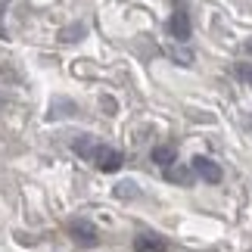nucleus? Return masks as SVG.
<instances>
[{"mask_svg": "<svg viewBox=\"0 0 252 252\" xmlns=\"http://www.w3.org/2000/svg\"><path fill=\"white\" fill-rule=\"evenodd\" d=\"M69 234H72L75 243H81V246H96V243H100L96 227L91 224V221H84V218H72L69 221Z\"/></svg>", "mask_w": 252, "mask_h": 252, "instance_id": "nucleus-1", "label": "nucleus"}, {"mask_svg": "<svg viewBox=\"0 0 252 252\" xmlns=\"http://www.w3.org/2000/svg\"><path fill=\"white\" fill-rule=\"evenodd\" d=\"M91 162H96V168H100V171H119L125 159H122V153L112 150V147H96Z\"/></svg>", "mask_w": 252, "mask_h": 252, "instance_id": "nucleus-2", "label": "nucleus"}, {"mask_svg": "<svg viewBox=\"0 0 252 252\" xmlns=\"http://www.w3.org/2000/svg\"><path fill=\"white\" fill-rule=\"evenodd\" d=\"M190 168H193V174H199V178L209 181V184H218V181H221V168H218L212 159H206V156H196Z\"/></svg>", "mask_w": 252, "mask_h": 252, "instance_id": "nucleus-3", "label": "nucleus"}, {"mask_svg": "<svg viewBox=\"0 0 252 252\" xmlns=\"http://www.w3.org/2000/svg\"><path fill=\"white\" fill-rule=\"evenodd\" d=\"M168 32H171L174 41H187V37H190V19H187V13H184V9L171 13V19H168Z\"/></svg>", "mask_w": 252, "mask_h": 252, "instance_id": "nucleus-4", "label": "nucleus"}, {"mask_svg": "<svg viewBox=\"0 0 252 252\" xmlns=\"http://www.w3.org/2000/svg\"><path fill=\"white\" fill-rule=\"evenodd\" d=\"M134 249L137 252H165V240L156 237V234H140L134 240Z\"/></svg>", "mask_w": 252, "mask_h": 252, "instance_id": "nucleus-5", "label": "nucleus"}, {"mask_svg": "<svg viewBox=\"0 0 252 252\" xmlns=\"http://www.w3.org/2000/svg\"><path fill=\"white\" fill-rule=\"evenodd\" d=\"M174 159H178V153H174V147H168V143H162V147L153 150V162H156V165H162V168H171Z\"/></svg>", "mask_w": 252, "mask_h": 252, "instance_id": "nucleus-6", "label": "nucleus"}, {"mask_svg": "<svg viewBox=\"0 0 252 252\" xmlns=\"http://www.w3.org/2000/svg\"><path fill=\"white\" fill-rule=\"evenodd\" d=\"M165 178H168L171 184H190V181H193V168L181 165V162H174L171 168H165Z\"/></svg>", "mask_w": 252, "mask_h": 252, "instance_id": "nucleus-7", "label": "nucleus"}, {"mask_svg": "<svg viewBox=\"0 0 252 252\" xmlns=\"http://www.w3.org/2000/svg\"><path fill=\"white\" fill-rule=\"evenodd\" d=\"M96 147H100V143H94V137H84V134H81V137H75V143H72V150L78 153V156H84V159H91Z\"/></svg>", "mask_w": 252, "mask_h": 252, "instance_id": "nucleus-8", "label": "nucleus"}, {"mask_svg": "<svg viewBox=\"0 0 252 252\" xmlns=\"http://www.w3.org/2000/svg\"><path fill=\"white\" fill-rule=\"evenodd\" d=\"M60 37H63V41H65V44H72V41H78V37H84V25L78 22V25H69V28H63V32H60Z\"/></svg>", "mask_w": 252, "mask_h": 252, "instance_id": "nucleus-9", "label": "nucleus"}, {"mask_svg": "<svg viewBox=\"0 0 252 252\" xmlns=\"http://www.w3.org/2000/svg\"><path fill=\"white\" fill-rule=\"evenodd\" d=\"M115 196H122V199H128V196H137V187H134L131 181H125V184H119V187H115Z\"/></svg>", "mask_w": 252, "mask_h": 252, "instance_id": "nucleus-10", "label": "nucleus"}, {"mask_svg": "<svg viewBox=\"0 0 252 252\" xmlns=\"http://www.w3.org/2000/svg\"><path fill=\"white\" fill-rule=\"evenodd\" d=\"M237 75L252 87V65H249V63H240V65H237Z\"/></svg>", "mask_w": 252, "mask_h": 252, "instance_id": "nucleus-11", "label": "nucleus"}, {"mask_svg": "<svg viewBox=\"0 0 252 252\" xmlns=\"http://www.w3.org/2000/svg\"><path fill=\"white\" fill-rule=\"evenodd\" d=\"M246 53L252 56V37H249V41H246Z\"/></svg>", "mask_w": 252, "mask_h": 252, "instance_id": "nucleus-12", "label": "nucleus"}]
</instances>
